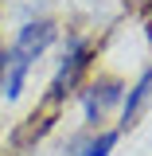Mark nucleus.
<instances>
[{"label":"nucleus","instance_id":"f257e3e1","mask_svg":"<svg viewBox=\"0 0 152 156\" xmlns=\"http://www.w3.org/2000/svg\"><path fill=\"white\" fill-rule=\"evenodd\" d=\"M86 70H90V39L70 35L66 47H62V58H58V70H55V78H51L47 101H51V105H62L70 94H78Z\"/></svg>","mask_w":152,"mask_h":156},{"label":"nucleus","instance_id":"f03ea898","mask_svg":"<svg viewBox=\"0 0 152 156\" xmlns=\"http://www.w3.org/2000/svg\"><path fill=\"white\" fill-rule=\"evenodd\" d=\"M121 101H125V82L113 78V74H101L97 82H90V86L82 90V117L97 129Z\"/></svg>","mask_w":152,"mask_h":156},{"label":"nucleus","instance_id":"7ed1b4c3","mask_svg":"<svg viewBox=\"0 0 152 156\" xmlns=\"http://www.w3.org/2000/svg\"><path fill=\"white\" fill-rule=\"evenodd\" d=\"M55 39H58L55 20H27V23L16 31L12 47H8V55L16 58V62H23V66H35V58L43 55Z\"/></svg>","mask_w":152,"mask_h":156},{"label":"nucleus","instance_id":"20e7f679","mask_svg":"<svg viewBox=\"0 0 152 156\" xmlns=\"http://www.w3.org/2000/svg\"><path fill=\"white\" fill-rule=\"evenodd\" d=\"M148 105H152V66H144L140 78L129 86L125 101H121V121H117V129H121V133H125V129H133L136 121L148 113Z\"/></svg>","mask_w":152,"mask_h":156},{"label":"nucleus","instance_id":"39448f33","mask_svg":"<svg viewBox=\"0 0 152 156\" xmlns=\"http://www.w3.org/2000/svg\"><path fill=\"white\" fill-rule=\"evenodd\" d=\"M121 129H94V133H82L66 144V156H113Z\"/></svg>","mask_w":152,"mask_h":156},{"label":"nucleus","instance_id":"423d86ee","mask_svg":"<svg viewBox=\"0 0 152 156\" xmlns=\"http://www.w3.org/2000/svg\"><path fill=\"white\" fill-rule=\"evenodd\" d=\"M0 58H4V47H0Z\"/></svg>","mask_w":152,"mask_h":156}]
</instances>
